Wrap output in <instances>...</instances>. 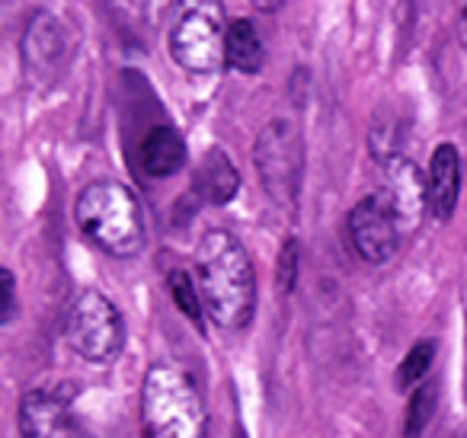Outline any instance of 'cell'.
I'll return each mask as SVG.
<instances>
[{"mask_svg":"<svg viewBox=\"0 0 467 438\" xmlns=\"http://www.w3.org/2000/svg\"><path fill=\"white\" fill-rule=\"evenodd\" d=\"M195 282L208 317L221 329H244L256 310V269L247 246L224 227L205 231L195 246Z\"/></svg>","mask_w":467,"mask_h":438,"instance_id":"obj_1","label":"cell"},{"mask_svg":"<svg viewBox=\"0 0 467 438\" xmlns=\"http://www.w3.org/2000/svg\"><path fill=\"white\" fill-rule=\"evenodd\" d=\"M74 221L97 250L131 259L144 250V214L135 193L119 180H93L78 193Z\"/></svg>","mask_w":467,"mask_h":438,"instance_id":"obj_2","label":"cell"},{"mask_svg":"<svg viewBox=\"0 0 467 438\" xmlns=\"http://www.w3.org/2000/svg\"><path fill=\"white\" fill-rule=\"evenodd\" d=\"M141 425L148 438H205L208 412L192 374L157 361L141 381Z\"/></svg>","mask_w":467,"mask_h":438,"instance_id":"obj_3","label":"cell"},{"mask_svg":"<svg viewBox=\"0 0 467 438\" xmlns=\"http://www.w3.org/2000/svg\"><path fill=\"white\" fill-rule=\"evenodd\" d=\"M167 48L173 65H180L186 74H218L227 65V26L221 0H180Z\"/></svg>","mask_w":467,"mask_h":438,"instance_id":"obj_4","label":"cell"},{"mask_svg":"<svg viewBox=\"0 0 467 438\" xmlns=\"http://www.w3.org/2000/svg\"><path fill=\"white\" fill-rule=\"evenodd\" d=\"M65 339L90 365H112L125 349V323L109 295L80 288L65 314Z\"/></svg>","mask_w":467,"mask_h":438,"instance_id":"obj_5","label":"cell"},{"mask_svg":"<svg viewBox=\"0 0 467 438\" xmlns=\"http://www.w3.org/2000/svg\"><path fill=\"white\" fill-rule=\"evenodd\" d=\"M254 163L266 195L275 205L292 208L301 193L305 176V138L301 129L288 119H273L256 135Z\"/></svg>","mask_w":467,"mask_h":438,"instance_id":"obj_6","label":"cell"},{"mask_svg":"<svg viewBox=\"0 0 467 438\" xmlns=\"http://www.w3.org/2000/svg\"><path fill=\"white\" fill-rule=\"evenodd\" d=\"M378 199L388 205L394 214L400 231H416L429 208V186L426 176L416 170V163L403 154H394L381 161V186H378Z\"/></svg>","mask_w":467,"mask_h":438,"instance_id":"obj_7","label":"cell"},{"mask_svg":"<svg viewBox=\"0 0 467 438\" xmlns=\"http://www.w3.org/2000/svg\"><path fill=\"white\" fill-rule=\"evenodd\" d=\"M346 227H349V240L356 246V253L365 259L368 266H384L394 259L397 246H400V227H397L394 214L388 212L378 195H368L358 205H352L349 218H346Z\"/></svg>","mask_w":467,"mask_h":438,"instance_id":"obj_8","label":"cell"},{"mask_svg":"<svg viewBox=\"0 0 467 438\" xmlns=\"http://www.w3.org/2000/svg\"><path fill=\"white\" fill-rule=\"evenodd\" d=\"M23 438H90L71 406L48 391H29L20 400Z\"/></svg>","mask_w":467,"mask_h":438,"instance_id":"obj_9","label":"cell"},{"mask_svg":"<svg viewBox=\"0 0 467 438\" xmlns=\"http://www.w3.org/2000/svg\"><path fill=\"white\" fill-rule=\"evenodd\" d=\"M67 55V36L58 16L36 14L23 33V61L36 74H55Z\"/></svg>","mask_w":467,"mask_h":438,"instance_id":"obj_10","label":"cell"},{"mask_svg":"<svg viewBox=\"0 0 467 438\" xmlns=\"http://www.w3.org/2000/svg\"><path fill=\"white\" fill-rule=\"evenodd\" d=\"M429 212L435 214V221H448L454 214L461 195V157L454 144H439L429 157Z\"/></svg>","mask_w":467,"mask_h":438,"instance_id":"obj_11","label":"cell"},{"mask_svg":"<svg viewBox=\"0 0 467 438\" xmlns=\"http://www.w3.org/2000/svg\"><path fill=\"white\" fill-rule=\"evenodd\" d=\"M138 163L148 176L167 180V176L180 173L186 163V141L180 138V131L170 125H157L148 131V138L138 148Z\"/></svg>","mask_w":467,"mask_h":438,"instance_id":"obj_12","label":"cell"},{"mask_svg":"<svg viewBox=\"0 0 467 438\" xmlns=\"http://www.w3.org/2000/svg\"><path fill=\"white\" fill-rule=\"evenodd\" d=\"M195 193L208 202V205H227L234 195L241 193V173L234 167V161L221 148H212L195 167Z\"/></svg>","mask_w":467,"mask_h":438,"instance_id":"obj_13","label":"cell"},{"mask_svg":"<svg viewBox=\"0 0 467 438\" xmlns=\"http://www.w3.org/2000/svg\"><path fill=\"white\" fill-rule=\"evenodd\" d=\"M266 52H263V39L250 20H234L227 29V65L241 74H260Z\"/></svg>","mask_w":467,"mask_h":438,"instance_id":"obj_14","label":"cell"},{"mask_svg":"<svg viewBox=\"0 0 467 438\" xmlns=\"http://www.w3.org/2000/svg\"><path fill=\"white\" fill-rule=\"evenodd\" d=\"M435 406H439V387L432 381H426V384H420L410 393L407 419H403V438H420L426 432V425L432 422Z\"/></svg>","mask_w":467,"mask_h":438,"instance_id":"obj_15","label":"cell"},{"mask_svg":"<svg viewBox=\"0 0 467 438\" xmlns=\"http://www.w3.org/2000/svg\"><path fill=\"white\" fill-rule=\"evenodd\" d=\"M435 359V342L432 339H420L407 355H403L400 368H397V387L400 391H410L413 384H420L422 378L429 374Z\"/></svg>","mask_w":467,"mask_h":438,"instance_id":"obj_16","label":"cell"},{"mask_svg":"<svg viewBox=\"0 0 467 438\" xmlns=\"http://www.w3.org/2000/svg\"><path fill=\"white\" fill-rule=\"evenodd\" d=\"M167 285H170V295H173L176 308H180L189 320L199 323L202 320V308H205V304H202V295H199V282H192V278H189L182 269H173V272H170V278H167Z\"/></svg>","mask_w":467,"mask_h":438,"instance_id":"obj_17","label":"cell"},{"mask_svg":"<svg viewBox=\"0 0 467 438\" xmlns=\"http://www.w3.org/2000/svg\"><path fill=\"white\" fill-rule=\"evenodd\" d=\"M298 240L295 237H288L285 240V246H282V253H279V285L285 291H292L295 288V278H298Z\"/></svg>","mask_w":467,"mask_h":438,"instance_id":"obj_18","label":"cell"},{"mask_svg":"<svg viewBox=\"0 0 467 438\" xmlns=\"http://www.w3.org/2000/svg\"><path fill=\"white\" fill-rule=\"evenodd\" d=\"M0 285H4V310H0V323H10L16 314V282H14V272L4 269L0 272Z\"/></svg>","mask_w":467,"mask_h":438,"instance_id":"obj_19","label":"cell"},{"mask_svg":"<svg viewBox=\"0 0 467 438\" xmlns=\"http://www.w3.org/2000/svg\"><path fill=\"white\" fill-rule=\"evenodd\" d=\"M458 33H461V46L467 48V0L461 4V14H458Z\"/></svg>","mask_w":467,"mask_h":438,"instance_id":"obj_20","label":"cell"},{"mask_svg":"<svg viewBox=\"0 0 467 438\" xmlns=\"http://www.w3.org/2000/svg\"><path fill=\"white\" fill-rule=\"evenodd\" d=\"M250 7H256V10H263V14H269V10H275L282 4V0H247Z\"/></svg>","mask_w":467,"mask_h":438,"instance_id":"obj_21","label":"cell"}]
</instances>
